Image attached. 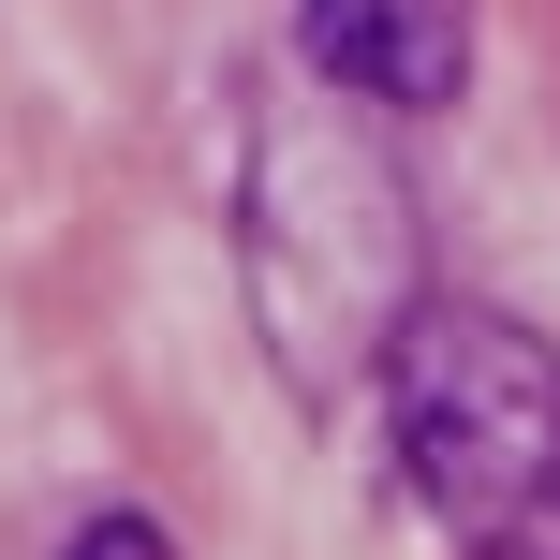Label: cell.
Here are the masks:
<instances>
[{"mask_svg":"<svg viewBox=\"0 0 560 560\" xmlns=\"http://www.w3.org/2000/svg\"><path fill=\"white\" fill-rule=\"evenodd\" d=\"M295 45L325 89H354L384 118H428L472 89V0H295Z\"/></svg>","mask_w":560,"mask_h":560,"instance_id":"3957f363","label":"cell"},{"mask_svg":"<svg viewBox=\"0 0 560 560\" xmlns=\"http://www.w3.org/2000/svg\"><path fill=\"white\" fill-rule=\"evenodd\" d=\"M413 266H428V236H413V177L384 148V104L310 74L252 133V325H266V354L310 398L384 369V339L428 310Z\"/></svg>","mask_w":560,"mask_h":560,"instance_id":"6da1fadb","label":"cell"},{"mask_svg":"<svg viewBox=\"0 0 560 560\" xmlns=\"http://www.w3.org/2000/svg\"><path fill=\"white\" fill-rule=\"evenodd\" d=\"M398 487L443 516L457 560H560V339L516 310L428 295L384 339Z\"/></svg>","mask_w":560,"mask_h":560,"instance_id":"7a4b0ae2","label":"cell"},{"mask_svg":"<svg viewBox=\"0 0 560 560\" xmlns=\"http://www.w3.org/2000/svg\"><path fill=\"white\" fill-rule=\"evenodd\" d=\"M59 560H177V532H163V516H89Z\"/></svg>","mask_w":560,"mask_h":560,"instance_id":"277c9868","label":"cell"}]
</instances>
